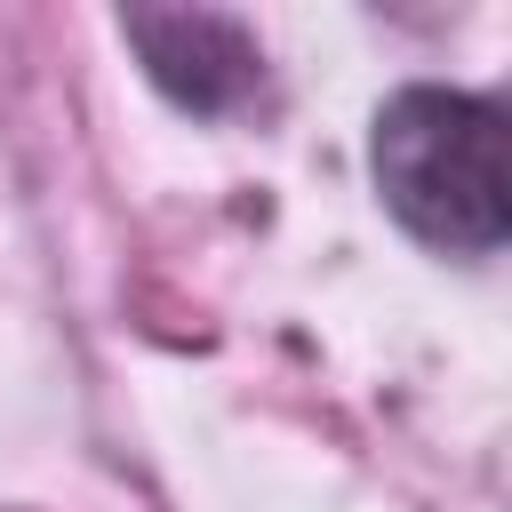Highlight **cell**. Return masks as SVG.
<instances>
[{
  "label": "cell",
  "mask_w": 512,
  "mask_h": 512,
  "mask_svg": "<svg viewBox=\"0 0 512 512\" xmlns=\"http://www.w3.org/2000/svg\"><path fill=\"white\" fill-rule=\"evenodd\" d=\"M368 184L384 216L456 264H488L512 240V152L504 104L440 80H408L368 120Z\"/></svg>",
  "instance_id": "cell-1"
},
{
  "label": "cell",
  "mask_w": 512,
  "mask_h": 512,
  "mask_svg": "<svg viewBox=\"0 0 512 512\" xmlns=\"http://www.w3.org/2000/svg\"><path fill=\"white\" fill-rule=\"evenodd\" d=\"M120 40L136 48L144 80L192 120H224L264 88V48L224 8H128Z\"/></svg>",
  "instance_id": "cell-2"
}]
</instances>
